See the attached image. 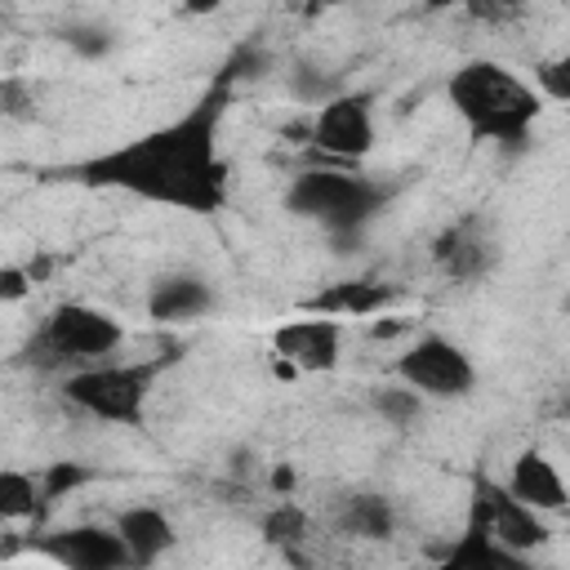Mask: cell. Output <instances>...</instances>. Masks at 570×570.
I'll return each mask as SVG.
<instances>
[{
	"instance_id": "obj_6",
	"label": "cell",
	"mask_w": 570,
	"mask_h": 570,
	"mask_svg": "<svg viewBox=\"0 0 570 570\" xmlns=\"http://www.w3.org/2000/svg\"><path fill=\"white\" fill-rule=\"evenodd\" d=\"M396 379L414 387L423 401H463L476 392V361L468 347H459L450 334H419L401 356H396Z\"/></svg>"
},
{
	"instance_id": "obj_26",
	"label": "cell",
	"mask_w": 570,
	"mask_h": 570,
	"mask_svg": "<svg viewBox=\"0 0 570 570\" xmlns=\"http://www.w3.org/2000/svg\"><path fill=\"white\" fill-rule=\"evenodd\" d=\"M289 485H294V468H276L272 472V490L276 494H289Z\"/></svg>"
},
{
	"instance_id": "obj_15",
	"label": "cell",
	"mask_w": 570,
	"mask_h": 570,
	"mask_svg": "<svg viewBox=\"0 0 570 570\" xmlns=\"http://www.w3.org/2000/svg\"><path fill=\"white\" fill-rule=\"evenodd\" d=\"M432 254H436V263H441L454 281H476V276H485L490 263H494V245L481 236L476 223H454V227L436 240Z\"/></svg>"
},
{
	"instance_id": "obj_1",
	"label": "cell",
	"mask_w": 570,
	"mask_h": 570,
	"mask_svg": "<svg viewBox=\"0 0 570 570\" xmlns=\"http://www.w3.org/2000/svg\"><path fill=\"white\" fill-rule=\"evenodd\" d=\"M240 62L245 58H232L183 116H174L120 147H107L98 156L67 165L62 178H71L80 187L125 191L134 200L183 209V214H223L227 196H232V169L218 147V134H223V116L232 107V85L240 76Z\"/></svg>"
},
{
	"instance_id": "obj_12",
	"label": "cell",
	"mask_w": 570,
	"mask_h": 570,
	"mask_svg": "<svg viewBox=\"0 0 570 570\" xmlns=\"http://www.w3.org/2000/svg\"><path fill=\"white\" fill-rule=\"evenodd\" d=\"M111 525L129 548V566H151L174 548V525L156 503H134V508L116 512Z\"/></svg>"
},
{
	"instance_id": "obj_14",
	"label": "cell",
	"mask_w": 570,
	"mask_h": 570,
	"mask_svg": "<svg viewBox=\"0 0 570 570\" xmlns=\"http://www.w3.org/2000/svg\"><path fill=\"white\" fill-rule=\"evenodd\" d=\"M392 303H396V285H383V281H338V285L312 294L303 307L321 312V316H374V312H383Z\"/></svg>"
},
{
	"instance_id": "obj_4",
	"label": "cell",
	"mask_w": 570,
	"mask_h": 570,
	"mask_svg": "<svg viewBox=\"0 0 570 570\" xmlns=\"http://www.w3.org/2000/svg\"><path fill=\"white\" fill-rule=\"evenodd\" d=\"M183 352L178 347H165L156 356H142V361H89V365H76L67 370L62 379V401L98 423H120V428H138L142 414H147V396L156 387V379L178 361Z\"/></svg>"
},
{
	"instance_id": "obj_5",
	"label": "cell",
	"mask_w": 570,
	"mask_h": 570,
	"mask_svg": "<svg viewBox=\"0 0 570 570\" xmlns=\"http://www.w3.org/2000/svg\"><path fill=\"white\" fill-rule=\"evenodd\" d=\"M125 347V325L107 312V307H94V303H58L40 334H36V347L40 352V365H89V361H107Z\"/></svg>"
},
{
	"instance_id": "obj_3",
	"label": "cell",
	"mask_w": 570,
	"mask_h": 570,
	"mask_svg": "<svg viewBox=\"0 0 570 570\" xmlns=\"http://www.w3.org/2000/svg\"><path fill=\"white\" fill-rule=\"evenodd\" d=\"M396 196V183L374 174H343V169H307L285 187V209L294 218L316 223L334 245L361 240V232L383 214Z\"/></svg>"
},
{
	"instance_id": "obj_23",
	"label": "cell",
	"mask_w": 570,
	"mask_h": 570,
	"mask_svg": "<svg viewBox=\"0 0 570 570\" xmlns=\"http://www.w3.org/2000/svg\"><path fill=\"white\" fill-rule=\"evenodd\" d=\"M31 285H36V281H31L27 267H13V263L0 267V303H22V298L31 294Z\"/></svg>"
},
{
	"instance_id": "obj_25",
	"label": "cell",
	"mask_w": 570,
	"mask_h": 570,
	"mask_svg": "<svg viewBox=\"0 0 570 570\" xmlns=\"http://www.w3.org/2000/svg\"><path fill=\"white\" fill-rule=\"evenodd\" d=\"M454 4H481V0H423V9H432V13L454 9ZM485 4H508V9H517V4H525V0H485Z\"/></svg>"
},
{
	"instance_id": "obj_16",
	"label": "cell",
	"mask_w": 570,
	"mask_h": 570,
	"mask_svg": "<svg viewBox=\"0 0 570 570\" xmlns=\"http://www.w3.org/2000/svg\"><path fill=\"white\" fill-rule=\"evenodd\" d=\"M445 570H530V557L508 552L503 543H494L481 525H463V534L454 539V548L436 552Z\"/></svg>"
},
{
	"instance_id": "obj_19",
	"label": "cell",
	"mask_w": 570,
	"mask_h": 570,
	"mask_svg": "<svg viewBox=\"0 0 570 570\" xmlns=\"http://www.w3.org/2000/svg\"><path fill=\"white\" fill-rule=\"evenodd\" d=\"M370 405H374V414H379L383 423H392V428H410V423L423 414V396H419L414 387H405L401 379L374 387V392H370Z\"/></svg>"
},
{
	"instance_id": "obj_27",
	"label": "cell",
	"mask_w": 570,
	"mask_h": 570,
	"mask_svg": "<svg viewBox=\"0 0 570 570\" xmlns=\"http://www.w3.org/2000/svg\"><path fill=\"white\" fill-rule=\"evenodd\" d=\"M223 0H183V13H214Z\"/></svg>"
},
{
	"instance_id": "obj_10",
	"label": "cell",
	"mask_w": 570,
	"mask_h": 570,
	"mask_svg": "<svg viewBox=\"0 0 570 570\" xmlns=\"http://www.w3.org/2000/svg\"><path fill=\"white\" fill-rule=\"evenodd\" d=\"M36 552L67 570H120L129 566V548L116 525H67L58 534L36 539Z\"/></svg>"
},
{
	"instance_id": "obj_2",
	"label": "cell",
	"mask_w": 570,
	"mask_h": 570,
	"mask_svg": "<svg viewBox=\"0 0 570 570\" xmlns=\"http://www.w3.org/2000/svg\"><path fill=\"white\" fill-rule=\"evenodd\" d=\"M445 102L476 147L525 151L543 116V98L530 80L494 58H468L445 80Z\"/></svg>"
},
{
	"instance_id": "obj_9",
	"label": "cell",
	"mask_w": 570,
	"mask_h": 570,
	"mask_svg": "<svg viewBox=\"0 0 570 570\" xmlns=\"http://www.w3.org/2000/svg\"><path fill=\"white\" fill-rule=\"evenodd\" d=\"M272 352L289 365V370H303V374H325L338 365V352H343V325L321 316V312H307L303 321H285L276 334H272Z\"/></svg>"
},
{
	"instance_id": "obj_13",
	"label": "cell",
	"mask_w": 570,
	"mask_h": 570,
	"mask_svg": "<svg viewBox=\"0 0 570 570\" xmlns=\"http://www.w3.org/2000/svg\"><path fill=\"white\" fill-rule=\"evenodd\" d=\"M508 490L521 503H530L534 512H561L566 508V481H561L557 463L543 450H521L517 454L512 476H508Z\"/></svg>"
},
{
	"instance_id": "obj_7",
	"label": "cell",
	"mask_w": 570,
	"mask_h": 570,
	"mask_svg": "<svg viewBox=\"0 0 570 570\" xmlns=\"http://www.w3.org/2000/svg\"><path fill=\"white\" fill-rule=\"evenodd\" d=\"M468 521L481 525L494 543H503L508 552L530 557L534 548H543L552 539V530L543 525V512H534L530 503H521L508 485L490 481L485 472L472 476V503H468Z\"/></svg>"
},
{
	"instance_id": "obj_8",
	"label": "cell",
	"mask_w": 570,
	"mask_h": 570,
	"mask_svg": "<svg viewBox=\"0 0 570 570\" xmlns=\"http://www.w3.org/2000/svg\"><path fill=\"white\" fill-rule=\"evenodd\" d=\"M379 138V125H374V94L365 89H343V94H330L307 129V142L321 151V156H334V160H361L370 156Z\"/></svg>"
},
{
	"instance_id": "obj_21",
	"label": "cell",
	"mask_w": 570,
	"mask_h": 570,
	"mask_svg": "<svg viewBox=\"0 0 570 570\" xmlns=\"http://www.w3.org/2000/svg\"><path fill=\"white\" fill-rule=\"evenodd\" d=\"M89 476H94V468H85V463H53V468L45 472V481H40V494H45V503H53V499H62L67 490L85 485Z\"/></svg>"
},
{
	"instance_id": "obj_24",
	"label": "cell",
	"mask_w": 570,
	"mask_h": 570,
	"mask_svg": "<svg viewBox=\"0 0 570 570\" xmlns=\"http://www.w3.org/2000/svg\"><path fill=\"white\" fill-rule=\"evenodd\" d=\"M67 45H71L76 53H85V58H102V53L111 49V36L98 31V27H76V31L67 36Z\"/></svg>"
},
{
	"instance_id": "obj_18",
	"label": "cell",
	"mask_w": 570,
	"mask_h": 570,
	"mask_svg": "<svg viewBox=\"0 0 570 570\" xmlns=\"http://www.w3.org/2000/svg\"><path fill=\"white\" fill-rule=\"evenodd\" d=\"M45 494L40 481L22 468H0V521H31L40 517Z\"/></svg>"
},
{
	"instance_id": "obj_11",
	"label": "cell",
	"mask_w": 570,
	"mask_h": 570,
	"mask_svg": "<svg viewBox=\"0 0 570 570\" xmlns=\"http://www.w3.org/2000/svg\"><path fill=\"white\" fill-rule=\"evenodd\" d=\"M214 312V285L196 272H169L147 289V316L160 325H183Z\"/></svg>"
},
{
	"instance_id": "obj_17",
	"label": "cell",
	"mask_w": 570,
	"mask_h": 570,
	"mask_svg": "<svg viewBox=\"0 0 570 570\" xmlns=\"http://www.w3.org/2000/svg\"><path fill=\"white\" fill-rule=\"evenodd\" d=\"M338 525L356 539H387L396 530V508L387 494H347L338 508Z\"/></svg>"
},
{
	"instance_id": "obj_22",
	"label": "cell",
	"mask_w": 570,
	"mask_h": 570,
	"mask_svg": "<svg viewBox=\"0 0 570 570\" xmlns=\"http://www.w3.org/2000/svg\"><path fill=\"white\" fill-rule=\"evenodd\" d=\"M534 89H539V98L566 102V98H570V76H566V58L539 62V71H534Z\"/></svg>"
},
{
	"instance_id": "obj_20",
	"label": "cell",
	"mask_w": 570,
	"mask_h": 570,
	"mask_svg": "<svg viewBox=\"0 0 570 570\" xmlns=\"http://www.w3.org/2000/svg\"><path fill=\"white\" fill-rule=\"evenodd\" d=\"M263 534L272 539V543H281V548H289V543H298L303 534H307V512L298 508V503H289V499H281L267 517H263Z\"/></svg>"
}]
</instances>
